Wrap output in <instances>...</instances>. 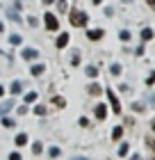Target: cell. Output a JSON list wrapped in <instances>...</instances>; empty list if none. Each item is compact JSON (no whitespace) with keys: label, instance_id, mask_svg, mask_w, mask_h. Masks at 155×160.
Segmentation results:
<instances>
[{"label":"cell","instance_id":"cell-15","mask_svg":"<svg viewBox=\"0 0 155 160\" xmlns=\"http://www.w3.org/2000/svg\"><path fill=\"white\" fill-rule=\"evenodd\" d=\"M85 73L89 76V78H96V76H98V69H96V67H91V64H89V67L85 69Z\"/></svg>","mask_w":155,"mask_h":160},{"label":"cell","instance_id":"cell-14","mask_svg":"<svg viewBox=\"0 0 155 160\" xmlns=\"http://www.w3.org/2000/svg\"><path fill=\"white\" fill-rule=\"evenodd\" d=\"M142 39L144 41H151L153 39V30H151V28H144V30H142Z\"/></svg>","mask_w":155,"mask_h":160},{"label":"cell","instance_id":"cell-23","mask_svg":"<svg viewBox=\"0 0 155 160\" xmlns=\"http://www.w3.org/2000/svg\"><path fill=\"white\" fill-rule=\"evenodd\" d=\"M128 149H130V147H128V144H121V147H119V156L123 158L125 153H128Z\"/></svg>","mask_w":155,"mask_h":160},{"label":"cell","instance_id":"cell-12","mask_svg":"<svg viewBox=\"0 0 155 160\" xmlns=\"http://www.w3.org/2000/svg\"><path fill=\"white\" fill-rule=\"evenodd\" d=\"M121 137H123V128H121V126L112 128V140H121Z\"/></svg>","mask_w":155,"mask_h":160},{"label":"cell","instance_id":"cell-38","mask_svg":"<svg viewBox=\"0 0 155 160\" xmlns=\"http://www.w3.org/2000/svg\"><path fill=\"white\" fill-rule=\"evenodd\" d=\"M123 2H132V0H123Z\"/></svg>","mask_w":155,"mask_h":160},{"label":"cell","instance_id":"cell-34","mask_svg":"<svg viewBox=\"0 0 155 160\" xmlns=\"http://www.w3.org/2000/svg\"><path fill=\"white\" fill-rule=\"evenodd\" d=\"M146 2H148V5H151V7H153V5H155V0H146Z\"/></svg>","mask_w":155,"mask_h":160},{"label":"cell","instance_id":"cell-6","mask_svg":"<svg viewBox=\"0 0 155 160\" xmlns=\"http://www.w3.org/2000/svg\"><path fill=\"white\" fill-rule=\"evenodd\" d=\"M9 110H14V101L9 98V101H2V103H0V117H5L7 112Z\"/></svg>","mask_w":155,"mask_h":160},{"label":"cell","instance_id":"cell-11","mask_svg":"<svg viewBox=\"0 0 155 160\" xmlns=\"http://www.w3.org/2000/svg\"><path fill=\"white\" fill-rule=\"evenodd\" d=\"M43 71H46V64H34L32 67V76H41Z\"/></svg>","mask_w":155,"mask_h":160},{"label":"cell","instance_id":"cell-36","mask_svg":"<svg viewBox=\"0 0 155 160\" xmlns=\"http://www.w3.org/2000/svg\"><path fill=\"white\" fill-rule=\"evenodd\" d=\"M100 2H103V0H94V5H100Z\"/></svg>","mask_w":155,"mask_h":160},{"label":"cell","instance_id":"cell-7","mask_svg":"<svg viewBox=\"0 0 155 160\" xmlns=\"http://www.w3.org/2000/svg\"><path fill=\"white\" fill-rule=\"evenodd\" d=\"M94 114H96V119H100V121H103V119L107 117V108L103 105V103H100V105H96V110H94Z\"/></svg>","mask_w":155,"mask_h":160},{"label":"cell","instance_id":"cell-37","mask_svg":"<svg viewBox=\"0 0 155 160\" xmlns=\"http://www.w3.org/2000/svg\"><path fill=\"white\" fill-rule=\"evenodd\" d=\"M2 30H5V25H2V23H0V32H2Z\"/></svg>","mask_w":155,"mask_h":160},{"label":"cell","instance_id":"cell-27","mask_svg":"<svg viewBox=\"0 0 155 160\" xmlns=\"http://www.w3.org/2000/svg\"><path fill=\"white\" fill-rule=\"evenodd\" d=\"M132 110H135V112H142V110H144V103H135V105H132Z\"/></svg>","mask_w":155,"mask_h":160},{"label":"cell","instance_id":"cell-31","mask_svg":"<svg viewBox=\"0 0 155 160\" xmlns=\"http://www.w3.org/2000/svg\"><path fill=\"white\" fill-rule=\"evenodd\" d=\"M55 105H60V108H62V105H66V103H64V98L57 96V98H55Z\"/></svg>","mask_w":155,"mask_h":160},{"label":"cell","instance_id":"cell-22","mask_svg":"<svg viewBox=\"0 0 155 160\" xmlns=\"http://www.w3.org/2000/svg\"><path fill=\"white\" fill-rule=\"evenodd\" d=\"M32 151H34V153H41V151H43V144H41V142H34V144H32Z\"/></svg>","mask_w":155,"mask_h":160},{"label":"cell","instance_id":"cell-30","mask_svg":"<svg viewBox=\"0 0 155 160\" xmlns=\"http://www.w3.org/2000/svg\"><path fill=\"white\" fill-rule=\"evenodd\" d=\"M27 23H30V25H32V28H34V25H36V23H39V21H36V18H34V16H30V18H27Z\"/></svg>","mask_w":155,"mask_h":160},{"label":"cell","instance_id":"cell-5","mask_svg":"<svg viewBox=\"0 0 155 160\" xmlns=\"http://www.w3.org/2000/svg\"><path fill=\"white\" fill-rule=\"evenodd\" d=\"M103 37H105V32H103L100 28H98V30H89V32H87V39H89V41H100Z\"/></svg>","mask_w":155,"mask_h":160},{"label":"cell","instance_id":"cell-33","mask_svg":"<svg viewBox=\"0 0 155 160\" xmlns=\"http://www.w3.org/2000/svg\"><path fill=\"white\" fill-rule=\"evenodd\" d=\"M55 2V0H43V5H53Z\"/></svg>","mask_w":155,"mask_h":160},{"label":"cell","instance_id":"cell-24","mask_svg":"<svg viewBox=\"0 0 155 160\" xmlns=\"http://www.w3.org/2000/svg\"><path fill=\"white\" fill-rule=\"evenodd\" d=\"M71 64H73V67H78V64H80V53H73V60H71Z\"/></svg>","mask_w":155,"mask_h":160},{"label":"cell","instance_id":"cell-26","mask_svg":"<svg viewBox=\"0 0 155 160\" xmlns=\"http://www.w3.org/2000/svg\"><path fill=\"white\" fill-rule=\"evenodd\" d=\"M119 37H121V41H128V39H130V32H128V30H121Z\"/></svg>","mask_w":155,"mask_h":160},{"label":"cell","instance_id":"cell-9","mask_svg":"<svg viewBox=\"0 0 155 160\" xmlns=\"http://www.w3.org/2000/svg\"><path fill=\"white\" fill-rule=\"evenodd\" d=\"M69 39H71V37H69V34H66V32H62V34H60V37H57V43H55V46H57V48H64V46H66V43H69Z\"/></svg>","mask_w":155,"mask_h":160},{"label":"cell","instance_id":"cell-10","mask_svg":"<svg viewBox=\"0 0 155 160\" xmlns=\"http://www.w3.org/2000/svg\"><path fill=\"white\" fill-rule=\"evenodd\" d=\"M7 18H9V21H14V23H21L18 9H7Z\"/></svg>","mask_w":155,"mask_h":160},{"label":"cell","instance_id":"cell-8","mask_svg":"<svg viewBox=\"0 0 155 160\" xmlns=\"http://www.w3.org/2000/svg\"><path fill=\"white\" fill-rule=\"evenodd\" d=\"M87 92H89L91 96H100V94H103V89H100V85H98V82H91L89 87H87Z\"/></svg>","mask_w":155,"mask_h":160},{"label":"cell","instance_id":"cell-3","mask_svg":"<svg viewBox=\"0 0 155 160\" xmlns=\"http://www.w3.org/2000/svg\"><path fill=\"white\" fill-rule=\"evenodd\" d=\"M43 21H46V30H57V28H60V21H57V16H55V14H50V12H46Z\"/></svg>","mask_w":155,"mask_h":160},{"label":"cell","instance_id":"cell-25","mask_svg":"<svg viewBox=\"0 0 155 160\" xmlns=\"http://www.w3.org/2000/svg\"><path fill=\"white\" fill-rule=\"evenodd\" d=\"M57 7H60V12H66L69 5H66V0H57Z\"/></svg>","mask_w":155,"mask_h":160},{"label":"cell","instance_id":"cell-16","mask_svg":"<svg viewBox=\"0 0 155 160\" xmlns=\"http://www.w3.org/2000/svg\"><path fill=\"white\" fill-rule=\"evenodd\" d=\"M21 89H23V85H21L18 80H14L12 82V94H21Z\"/></svg>","mask_w":155,"mask_h":160},{"label":"cell","instance_id":"cell-17","mask_svg":"<svg viewBox=\"0 0 155 160\" xmlns=\"http://www.w3.org/2000/svg\"><path fill=\"white\" fill-rule=\"evenodd\" d=\"M2 126H5V128H14V126H16V121L9 119V117H2Z\"/></svg>","mask_w":155,"mask_h":160},{"label":"cell","instance_id":"cell-20","mask_svg":"<svg viewBox=\"0 0 155 160\" xmlns=\"http://www.w3.org/2000/svg\"><path fill=\"white\" fill-rule=\"evenodd\" d=\"M34 114L43 117V114H46V105H36V108H34Z\"/></svg>","mask_w":155,"mask_h":160},{"label":"cell","instance_id":"cell-13","mask_svg":"<svg viewBox=\"0 0 155 160\" xmlns=\"http://www.w3.org/2000/svg\"><path fill=\"white\" fill-rule=\"evenodd\" d=\"M14 142H16V147H23V144H27V135L21 133V135H16V140H14Z\"/></svg>","mask_w":155,"mask_h":160},{"label":"cell","instance_id":"cell-2","mask_svg":"<svg viewBox=\"0 0 155 160\" xmlns=\"http://www.w3.org/2000/svg\"><path fill=\"white\" fill-rule=\"evenodd\" d=\"M105 94H107V101H109V105H112L114 114H119L121 112V103H119V98H116V94L112 89H105Z\"/></svg>","mask_w":155,"mask_h":160},{"label":"cell","instance_id":"cell-4","mask_svg":"<svg viewBox=\"0 0 155 160\" xmlns=\"http://www.w3.org/2000/svg\"><path fill=\"white\" fill-rule=\"evenodd\" d=\"M21 57H23V60H36V57H39V50L36 48H23L21 50Z\"/></svg>","mask_w":155,"mask_h":160},{"label":"cell","instance_id":"cell-29","mask_svg":"<svg viewBox=\"0 0 155 160\" xmlns=\"http://www.w3.org/2000/svg\"><path fill=\"white\" fill-rule=\"evenodd\" d=\"M9 160H21V153H18V151H14V153L9 156Z\"/></svg>","mask_w":155,"mask_h":160},{"label":"cell","instance_id":"cell-18","mask_svg":"<svg viewBox=\"0 0 155 160\" xmlns=\"http://www.w3.org/2000/svg\"><path fill=\"white\" fill-rule=\"evenodd\" d=\"M21 41H23V39H21V34H12V37H9V43H12V46H18Z\"/></svg>","mask_w":155,"mask_h":160},{"label":"cell","instance_id":"cell-35","mask_svg":"<svg viewBox=\"0 0 155 160\" xmlns=\"http://www.w3.org/2000/svg\"><path fill=\"white\" fill-rule=\"evenodd\" d=\"M2 94H5V87H0V96H2Z\"/></svg>","mask_w":155,"mask_h":160},{"label":"cell","instance_id":"cell-28","mask_svg":"<svg viewBox=\"0 0 155 160\" xmlns=\"http://www.w3.org/2000/svg\"><path fill=\"white\" fill-rule=\"evenodd\" d=\"M57 156H60V149L53 147V149H50V158H57Z\"/></svg>","mask_w":155,"mask_h":160},{"label":"cell","instance_id":"cell-21","mask_svg":"<svg viewBox=\"0 0 155 160\" xmlns=\"http://www.w3.org/2000/svg\"><path fill=\"white\" fill-rule=\"evenodd\" d=\"M34 101H36V94H34V92L25 94V103H34Z\"/></svg>","mask_w":155,"mask_h":160},{"label":"cell","instance_id":"cell-32","mask_svg":"<svg viewBox=\"0 0 155 160\" xmlns=\"http://www.w3.org/2000/svg\"><path fill=\"white\" fill-rule=\"evenodd\" d=\"M73 160H89V158H85V156H75Z\"/></svg>","mask_w":155,"mask_h":160},{"label":"cell","instance_id":"cell-19","mask_svg":"<svg viewBox=\"0 0 155 160\" xmlns=\"http://www.w3.org/2000/svg\"><path fill=\"white\" fill-rule=\"evenodd\" d=\"M109 71H112V76H121V64H112Z\"/></svg>","mask_w":155,"mask_h":160},{"label":"cell","instance_id":"cell-1","mask_svg":"<svg viewBox=\"0 0 155 160\" xmlns=\"http://www.w3.org/2000/svg\"><path fill=\"white\" fill-rule=\"evenodd\" d=\"M71 25H75V28H85L87 25V21H89V16L82 12V9H71Z\"/></svg>","mask_w":155,"mask_h":160}]
</instances>
